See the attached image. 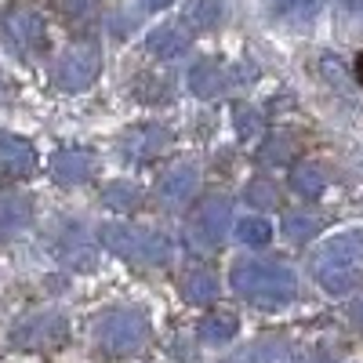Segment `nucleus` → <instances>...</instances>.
<instances>
[{
    "mask_svg": "<svg viewBox=\"0 0 363 363\" xmlns=\"http://www.w3.org/2000/svg\"><path fill=\"white\" fill-rule=\"evenodd\" d=\"M229 280H233V291L258 309H284L298 298V277L284 262L240 258L229 272Z\"/></svg>",
    "mask_w": 363,
    "mask_h": 363,
    "instance_id": "f257e3e1",
    "label": "nucleus"
},
{
    "mask_svg": "<svg viewBox=\"0 0 363 363\" xmlns=\"http://www.w3.org/2000/svg\"><path fill=\"white\" fill-rule=\"evenodd\" d=\"M359 277H363V233L359 229L330 236L313 255V280L327 294L352 291L359 284Z\"/></svg>",
    "mask_w": 363,
    "mask_h": 363,
    "instance_id": "f03ea898",
    "label": "nucleus"
},
{
    "mask_svg": "<svg viewBox=\"0 0 363 363\" xmlns=\"http://www.w3.org/2000/svg\"><path fill=\"white\" fill-rule=\"evenodd\" d=\"M102 244L106 251L138 262V265H164L171 258V240L157 229H142L131 222H109L102 225Z\"/></svg>",
    "mask_w": 363,
    "mask_h": 363,
    "instance_id": "7ed1b4c3",
    "label": "nucleus"
},
{
    "mask_svg": "<svg viewBox=\"0 0 363 363\" xmlns=\"http://www.w3.org/2000/svg\"><path fill=\"white\" fill-rule=\"evenodd\" d=\"M145 338H149V320L142 309H113L95 323V342L116 356L142 349Z\"/></svg>",
    "mask_w": 363,
    "mask_h": 363,
    "instance_id": "20e7f679",
    "label": "nucleus"
},
{
    "mask_svg": "<svg viewBox=\"0 0 363 363\" xmlns=\"http://www.w3.org/2000/svg\"><path fill=\"white\" fill-rule=\"evenodd\" d=\"M229 222H233V203L225 196H203L189 215L186 240L196 251H215L229 233Z\"/></svg>",
    "mask_w": 363,
    "mask_h": 363,
    "instance_id": "39448f33",
    "label": "nucleus"
},
{
    "mask_svg": "<svg viewBox=\"0 0 363 363\" xmlns=\"http://www.w3.org/2000/svg\"><path fill=\"white\" fill-rule=\"evenodd\" d=\"M99 69H102V51L95 44H73L55 62V84L62 91H84L95 84Z\"/></svg>",
    "mask_w": 363,
    "mask_h": 363,
    "instance_id": "423d86ee",
    "label": "nucleus"
},
{
    "mask_svg": "<svg viewBox=\"0 0 363 363\" xmlns=\"http://www.w3.org/2000/svg\"><path fill=\"white\" fill-rule=\"evenodd\" d=\"M66 320L58 313H33L11 327V345L18 349H55L66 342Z\"/></svg>",
    "mask_w": 363,
    "mask_h": 363,
    "instance_id": "0eeeda50",
    "label": "nucleus"
},
{
    "mask_svg": "<svg viewBox=\"0 0 363 363\" xmlns=\"http://www.w3.org/2000/svg\"><path fill=\"white\" fill-rule=\"evenodd\" d=\"M4 33L18 51H40L48 44L44 18L33 8H8L4 11Z\"/></svg>",
    "mask_w": 363,
    "mask_h": 363,
    "instance_id": "6e6552de",
    "label": "nucleus"
},
{
    "mask_svg": "<svg viewBox=\"0 0 363 363\" xmlns=\"http://www.w3.org/2000/svg\"><path fill=\"white\" fill-rule=\"evenodd\" d=\"M196 186H200L196 164H193V160H178V164H171V167L157 178V200L167 203V207H174V203H182V200H189V196L196 193Z\"/></svg>",
    "mask_w": 363,
    "mask_h": 363,
    "instance_id": "1a4fd4ad",
    "label": "nucleus"
},
{
    "mask_svg": "<svg viewBox=\"0 0 363 363\" xmlns=\"http://www.w3.org/2000/svg\"><path fill=\"white\" fill-rule=\"evenodd\" d=\"M51 174L62 186H84L95 174V157L84 153V149H58L51 157Z\"/></svg>",
    "mask_w": 363,
    "mask_h": 363,
    "instance_id": "9d476101",
    "label": "nucleus"
},
{
    "mask_svg": "<svg viewBox=\"0 0 363 363\" xmlns=\"http://www.w3.org/2000/svg\"><path fill=\"white\" fill-rule=\"evenodd\" d=\"M0 167L8 174H33L37 171V149L29 145L22 135H11V131H0Z\"/></svg>",
    "mask_w": 363,
    "mask_h": 363,
    "instance_id": "9b49d317",
    "label": "nucleus"
},
{
    "mask_svg": "<svg viewBox=\"0 0 363 363\" xmlns=\"http://www.w3.org/2000/svg\"><path fill=\"white\" fill-rule=\"evenodd\" d=\"M29 222H33V203L22 193H0V244L18 236Z\"/></svg>",
    "mask_w": 363,
    "mask_h": 363,
    "instance_id": "f8f14e48",
    "label": "nucleus"
},
{
    "mask_svg": "<svg viewBox=\"0 0 363 363\" xmlns=\"http://www.w3.org/2000/svg\"><path fill=\"white\" fill-rule=\"evenodd\" d=\"M225 87H229V69L218 66L215 58H200L189 69V91L196 99H218Z\"/></svg>",
    "mask_w": 363,
    "mask_h": 363,
    "instance_id": "ddd939ff",
    "label": "nucleus"
},
{
    "mask_svg": "<svg viewBox=\"0 0 363 363\" xmlns=\"http://www.w3.org/2000/svg\"><path fill=\"white\" fill-rule=\"evenodd\" d=\"M55 258L66 262L69 269H91L95 265V251H91V240L84 236L80 225H69L62 236L55 240Z\"/></svg>",
    "mask_w": 363,
    "mask_h": 363,
    "instance_id": "4468645a",
    "label": "nucleus"
},
{
    "mask_svg": "<svg viewBox=\"0 0 363 363\" xmlns=\"http://www.w3.org/2000/svg\"><path fill=\"white\" fill-rule=\"evenodd\" d=\"M236 330H240L236 313H229V309H215V313H207V316L196 323V338H200L203 345H225V342L236 338Z\"/></svg>",
    "mask_w": 363,
    "mask_h": 363,
    "instance_id": "2eb2a0df",
    "label": "nucleus"
},
{
    "mask_svg": "<svg viewBox=\"0 0 363 363\" xmlns=\"http://www.w3.org/2000/svg\"><path fill=\"white\" fill-rule=\"evenodd\" d=\"M222 15H225L222 0H186V8H182V22H186L189 33H211V29H218Z\"/></svg>",
    "mask_w": 363,
    "mask_h": 363,
    "instance_id": "dca6fc26",
    "label": "nucleus"
},
{
    "mask_svg": "<svg viewBox=\"0 0 363 363\" xmlns=\"http://www.w3.org/2000/svg\"><path fill=\"white\" fill-rule=\"evenodd\" d=\"M291 189H294L298 196H306V200H316V196L327 189V171H323V164H316V160L294 164V171H291Z\"/></svg>",
    "mask_w": 363,
    "mask_h": 363,
    "instance_id": "f3484780",
    "label": "nucleus"
},
{
    "mask_svg": "<svg viewBox=\"0 0 363 363\" xmlns=\"http://www.w3.org/2000/svg\"><path fill=\"white\" fill-rule=\"evenodd\" d=\"M182 294H186L189 306H211V301L218 298V277L207 269H193V272H186V280H182Z\"/></svg>",
    "mask_w": 363,
    "mask_h": 363,
    "instance_id": "a211bd4d",
    "label": "nucleus"
},
{
    "mask_svg": "<svg viewBox=\"0 0 363 363\" xmlns=\"http://www.w3.org/2000/svg\"><path fill=\"white\" fill-rule=\"evenodd\" d=\"M145 48L153 51L157 58H178L182 51L189 48V37L182 33L178 26H160V29H153V33L145 37Z\"/></svg>",
    "mask_w": 363,
    "mask_h": 363,
    "instance_id": "6ab92c4d",
    "label": "nucleus"
},
{
    "mask_svg": "<svg viewBox=\"0 0 363 363\" xmlns=\"http://www.w3.org/2000/svg\"><path fill=\"white\" fill-rule=\"evenodd\" d=\"M167 142H171V138H167L164 128H145V131L131 135L124 149H128V157H131V160H153Z\"/></svg>",
    "mask_w": 363,
    "mask_h": 363,
    "instance_id": "aec40b11",
    "label": "nucleus"
},
{
    "mask_svg": "<svg viewBox=\"0 0 363 363\" xmlns=\"http://www.w3.org/2000/svg\"><path fill=\"white\" fill-rule=\"evenodd\" d=\"M225 363H287V349L280 338H262L255 345H247L244 352H236Z\"/></svg>",
    "mask_w": 363,
    "mask_h": 363,
    "instance_id": "412c9836",
    "label": "nucleus"
},
{
    "mask_svg": "<svg viewBox=\"0 0 363 363\" xmlns=\"http://www.w3.org/2000/svg\"><path fill=\"white\" fill-rule=\"evenodd\" d=\"M269 8L284 22H309L323 11V0H269Z\"/></svg>",
    "mask_w": 363,
    "mask_h": 363,
    "instance_id": "4be33fe9",
    "label": "nucleus"
},
{
    "mask_svg": "<svg viewBox=\"0 0 363 363\" xmlns=\"http://www.w3.org/2000/svg\"><path fill=\"white\" fill-rule=\"evenodd\" d=\"M320 225H323V218L320 215H306V211H291V215L284 218V236L291 240V244H306V240H313L316 233H320Z\"/></svg>",
    "mask_w": 363,
    "mask_h": 363,
    "instance_id": "5701e85b",
    "label": "nucleus"
},
{
    "mask_svg": "<svg viewBox=\"0 0 363 363\" xmlns=\"http://www.w3.org/2000/svg\"><path fill=\"white\" fill-rule=\"evenodd\" d=\"M236 240H240V244H247V247H265L272 240V225L262 215H247V218L236 222Z\"/></svg>",
    "mask_w": 363,
    "mask_h": 363,
    "instance_id": "b1692460",
    "label": "nucleus"
},
{
    "mask_svg": "<svg viewBox=\"0 0 363 363\" xmlns=\"http://www.w3.org/2000/svg\"><path fill=\"white\" fill-rule=\"evenodd\" d=\"M138 186L135 182H109L106 186V193H102V203L109 207V211H131V207H138Z\"/></svg>",
    "mask_w": 363,
    "mask_h": 363,
    "instance_id": "393cba45",
    "label": "nucleus"
},
{
    "mask_svg": "<svg viewBox=\"0 0 363 363\" xmlns=\"http://www.w3.org/2000/svg\"><path fill=\"white\" fill-rule=\"evenodd\" d=\"M233 120H236L240 138H255V135H262V113H258L255 106H236V109H233Z\"/></svg>",
    "mask_w": 363,
    "mask_h": 363,
    "instance_id": "a878e982",
    "label": "nucleus"
},
{
    "mask_svg": "<svg viewBox=\"0 0 363 363\" xmlns=\"http://www.w3.org/2000/svg\"><path fill=\"white\" fill-rule=\"evenodd\" d=\"M247 196H251L258 207H269V203H277V186H272V182H265V178H255V182H247Z\"/></svg>",
    "mask_w": 363,
    "mask_h": 363,
    "instance_id": "bb28decb",
    "label": "nucleus"
},
{
    "mask_svg": "<svg viewBox=\"0 0 363 363\" xmlns=\"http://www.w3.org/2000/svg\"><path fill=\"white\" fill-rule=\"evenodd\" d=\"M142 4H145L149 11H160V8H167V4H174V0H142Z\"/></svg>",
    "mask_w": 363,
    "mask_h": 363,
    "instance_id": "cd10ccee",
    "label": "nucleus"
},
{
    "mask_svg": "<svg viewBox=\"0 0 363 363\" xmlns=\"http://www.w3.org/2000/svg\"><path fill=\"white\" fill-rule=\"evenodd\" d=\"M349 316H352V320H356V323H363V301H356V306H352V309H349Z\"/></svg>",
    "mask_w": 363,
    "mask_h": 363,
    "instance_id": "c85d7f7f",
    "label": "nucleus"
},
{
    "mask_svg": "<svg viewBox=\"0 0 363 363\" xmlns=\"http://www.w3.org/2000/svg\"><path fill=\"white\" fill-rule=\"evenodd\" d=\"M356 77H359V84H363V55L356 58Z\"/></svg>",
    "mask_w": 363,
    "mask_h": 363,
    "instance_id": "c756f323",
    "label": "nucleus"
},
{
    "mask_svg": "<svg viewBox=\"0 0 363 363\" xmlns=\"http://www.w3.org/2000/svg\"><path fill=\"white\" fill-rule=\"evenodd\" d=\"M345 4H352V8H356V4H359V8H363V0H345Z\"/></svg>",
    "mask_w": 363,
    "mask_h": 363,
    "instance_id": "7c9ffc66",
    "label": "nucleus"
}]
</instances>
